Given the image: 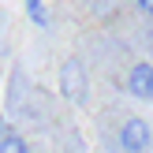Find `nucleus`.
I'll return each instance as SVG.
<instances>
[{"instance_id": "5", "label": "nucleus", "mask_w": 153, "mask_h": 153, "mask_svg": "<svg viewBox=\"0 0 153 153\" xmlns=\"http://www.w3.org/2000/svg\"><path fill=\"white\" fill-rule=\"evenodd\" d=\"M26 11H30V19H34L37 26L45 22V15H41V4H37V0H26Z\"/></svg>"}, {"instance_id": "6", "label": "nucleus", "mask_w": 153, "mask_h": 153, "mask_svg": "<svg viewBox=\"0 0 153 153\" xmlns=\"http://www.w3.org/2000/svg\"><path fill=\"white\" fill-rule=\"evenodd\" d=\"M138 11H146V15H153V0H138Z\"/></svg>"}, {"instance_id": "4", "label": "nucleus", "mask_w": 153, "mask_h": 153, "mask_svg": "<svg viewBox=\"0 0 153 153\" xmlns=\"http://www.w3.org/2000/svg\"><path fill=\"white\" fill-rule=\"evenodd\" d=\"M0 153H30V146L22 142L19 131H11V127H0Z\"/></svg>"}, {"instance_id": "1", "label": "nucleus", "mask_w": 153, "mask_h": 153, "mask_svg": "<svg viewBox=\"0 0 153 153\" xmlns=\"http://www.w3.org/2000/svg\"><path fill=\"white\" fill-rule=\"evenodd\" d=\"M60 94H64L71 105H86L90 82H86V67H82L79 56H67L64 67H60Z\"/></svg>"}, {"instance_id": "2", "label": "nucleus", "mask_w": 153, "mask_h": 153, "mask_svg": "<svg viewBox=\"0 0 153 153\" xmlns=\"http://www.w3.org/2000/svg\"><path fill=\"white\" fill-rule=\"evenodd\" d=\"M120 146H123V153H146L153 146V127L146 123V120L131 116L123 123V131H120Z\"/></svg>"}, {"instance_id": "7", "label": "nucleus", "mask_w": 153, "mask_h": 153, "mask_svg": "<svg viewBox=\"0 0 153 153\" xmlns=\"http://www.w3.org/2000/svg\"><path fill=\"white\" fill-rule=\"evenodd\" d=\"M4 30H7V15L0 11V37H4Z\"/></svg>"}, {"instance_id": "3", "label": "nucleus", "mask_w": 153, "mask_h": 153, "mask_svg": "<svg viewBox=\"0 0 153 153\" xmlns=\"http://www.w3.org/2000/svg\"><path fill=\"white\" fill-rule=\"evenodd\" d=\"M127 90H131L138 101H149L153 97V64H134L127 71Z\"/></svg>"}]
</instances>
